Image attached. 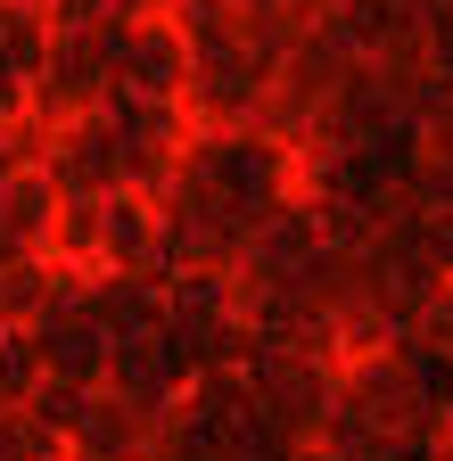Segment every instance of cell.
Returning a JSON list of instances; mask_svg holds the SVG:
<instances>
[{"mask_svg":"<svg viewBox=\"0 0 453 461\" xmlns=\"http://www.w3.org/2000/svg\"><path fill=\"white\" fill-rule=\"evenodd\" d=\"M50 33H99L107 17H116V0H41Z\"/></svg>","mask_w":453,"mask_h":461,"instance_id":"8992f818","label":"cell"},{"mask_svg":"<svg viewBox=\"0 0 453 461\" xmlns=\"http://www.w3.org/2000/svg\"><path fill=\"white\" fill-rule=\"evenodd\" d=\"M50 17H41V0H0V67L9 75H41V58H50Z\"/></svg>","mask_w":453,"mask_h":461,"instance_id":"3957f363","label":"cell"},{"mask_svg":"<svg viewBox=\"0 0 453 461\" xmlns=\"http://www.w3.org/2000/svg\"><path fill=\"white\" fill-rule=\"evenodd\" d=\"M165 25L182 33L190 58H206V50H240V0H165Z\"/></svg>","mask_w":453,"mask_h":461,"instance_id":"277c9868","label":"cell"},{"mask_svg":"<svg viewBox=\"0 0 453 461\" xmlns=\"http://www.w3.org/2000/svg\"><path fill=\"white\" fill-rule=\"evenodd\" d=\"M0 124H33V83L0 67Z\"/></svg>","mask_w":453,"mask_h":461,"instance_id":"52a82bcc","label":"cell"},{"mask_svg":"<svg viewBox=\"0 0 453 461\" xmlns=\"http://www.w3.org/2000/svg\"><path fill=\"white\" fill-rule=\"evenodd\" d=\"M0 206H9V230H17V240H33V230H50V190H41V173H17V182H9V198H0Z\"/></svg>","mask_w":453,"mask_h":461,"instance_id":"5b68a950","label":"cell"},{"mask_svg":"<svg viewBox=\"0 0 453 461\" xmlns=\"http://www.w3.org/2000/svg\"><path fill=\"white\" fill-rule=\"evenodd\" d=\"M264 75H272V67H256L248 50H206V58H190V91H198V107H214V115H248V107L264 99Z\"/></svg>","mask_w":453,"mask_h":461,"instance_id":"7a4b0ae2","label":"cell"},{"mask_svg":"<svg viewBox=\"0 0 453 461\" xmlns=\"http://www.w3.org/2000/svg\"><path fill=\"white\" fill-rule=\"evenodd\" d=\"M116 83L124 99H182L190 91V50L165 17H132L116 33Z\"/></svg>","mask_w":453,"mask_h":461,"instance_id":"6da1fadb","label":"cell"},{"mask_svg":"<svg viewBox=\"0 0 453 461\" xmlns=\"http://www.w3.org/2000/svg\"><path fill=\"white\" fill-rule=\"evenodd\" d=\"M429 140H437V149L453 157V99H437V115H429Z\"/></svg>","mask_w":453,"mask_h":461,"instance_id":"ba28073f","label":"cell"}]
</instances>
